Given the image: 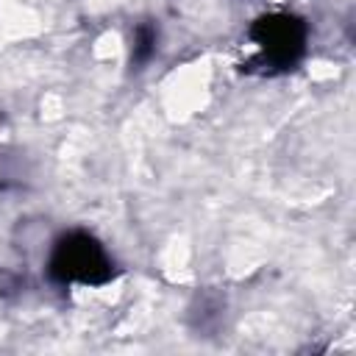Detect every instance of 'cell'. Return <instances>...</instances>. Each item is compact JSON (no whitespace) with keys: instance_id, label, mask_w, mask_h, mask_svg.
Segmentation results:
<instances>
[{"instance_id":"6da1fadb","label":"cell","mask_w":356,"mask_h":356,"mask_svg":"<svg viewBox=\"0 0 356 356\" xmlns=\"http://www.w3.org/2000/svg\"><path fill=\"white\" fill-rule=\"evenodd\" d=\"M44 270L58 286H106L117 275V264L106 245L83 228L56 236Z\"/></svg>"},{"instance_id":"3957f363","label":"cell","mask_w":356,"mask_h":356,"mask_svg":"<svg viewBox=\"0 0 356 356\" xmlns=\"http://www.w3.org/2000/svg\"><path fill=\"white\" fill-rule=\"evenodd\" d=\"M156 50H159V28L150 19L139 22L131 33V67L145 70L153 61Z\"/></svg>"},{"instance_id":"7a4b0ae2","label":"cell","mask_w":356,"mask_h":356,"mask_svg":"<svg viewBox=\"0 0 356 356\" xmlns=\"http://www.w3.org/2000/svg\"><path fill=\"white\" fill-rule=\"evenodd\" d=\"M256 47V64L267 72H286L300 64L309 47V28L300 17L286 11L261 14L248 31Z\"/></svg>"}]
</instances>
